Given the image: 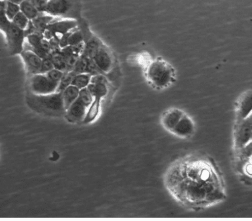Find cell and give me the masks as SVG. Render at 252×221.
I'll return each mask as SVG.
<instances>
[{
  "label": "cell",
  "mask_w": 252,
  "mask_h": 221,
  "mask_svg": "<svg viewBox=\"0 0 252 221\" xmlns=\"http://www.w3.org/2000/svg\"><path fill=\"white\" fill-rule=\"evenodd\" d=\"M165 185L185 208L200 210L225 199L223 179L211 158L193 154L177 159L167 169Z\"/></svg>",
  "instance_id": "cell-1"
},
{
  "label": "cell",
  "mask_w": 252,
  "mask_h": 221,
  "mask_svg": "<svg viewBox=\"0 0 252 221\" xmlns=\"http://www.w3.org/2000/svg\"><path fill=\"white\" fill-rule=\"evenodd\" d=\"M26 101L32 110L43 115L61 116H65L66 114L62 93L36 95L29 92L26 97Z\"/></svg>",
  "instance_id": "cell-2"
},
{
  "label": "cell",
  "mask_w": 252,
  "mask_h": 221,
  "mask_svg": "<svg viewBox=\"0 0 252 221\" xmlns=\"http://www.w3.org/2000/svg\"><path fill=\"white\" fill-rule=\"evenodd\" d=\"M0 28L5 33L9 54L21 55L25 49V30L20 29L12 21H10L1 8L0 11Z\"/></svg>",
  "instance_id": "cell-3"
},
{
  "label": "cell",
  "mask_w": 252,
  "mask_h": 221,
  "mask_svg": "<svg viewBox=\"0 0 252 221\" xmlns=\"http://www.w3.org/2000/svg\"><path fill=\"white\" fill-rule=\"evenodd\" d=\"M174 70L163 59H155L148 65L147 78L158 89L167 88L173 82Z\"/></svg>",
  "instance_id": "cell-4"
},
{
  "label": "cell",
  "mask_w": 252,
  "mask_h": 221,
  "mask_svg": "<svg viewBox=\"0 0 252 221\" xmlns=\"http://www.w3.org/2000/svg\"><path fill=\"white\" fill-rule=\"evenodd\" d=\"M44 13L60 19H81V5L79 0H50Z\"/></svg>",
  "instance_id": "cell-5"
},
{
  "label": "cell",
  "mask_w": 252,
  "mask_h": 221,
  "mask_svg": "<svg viewBox=\"0 0 252 221\" xmlns=\"http://www.w3.org/2000/svg\"><path fill=\"white\" fill-rule=\"evenodd\" d=\"M94 100V96L89 92L88 88L81 90L78 98L66 110L65 114L66 120L72 123L83 121L88 108Z\"/></svg>",
  "instance_id": "cell-6"
},
{
  "label": "cell",
  "mask_w": 252,
  "mask_h": 221,
  "mask_svg": "<svg viewBox=\"0 0 252 221\" xmlns=\"http://www.w3.org/2000/svg\"><path fill=\"white\" fill-rule=\"evenodd\" d=\"M78 27V21L76 20L55 18L54 21L49 24L47 27L46 31L43 33V36L48 40L53 37L60 40L63 35L77 29Z\"/></svg>",
  "instance_id": "cell-7"
},
{
  "label": "cell",
  "mask_w": 252,
  "mask_h": 221,
  "mask_svg": "<svg viewBox=\"0 0 252 221\" xmlns=\"http://www.w3.org/2000/svg\"><path fill=\"white\" fill-rule=\"evenodd\" d=\"M58 83L53 82L46 74L32 75L29 87L31 92L36 95H48L57 92Z\"/></svg>",
  "instance_id": "cell-8"
},
{
  "label": "cell",
  "mask_w": 252,
  "mask_h": 221,
  "mask_svg": "<svg viewBox=\"0 0 252 221\" xmlns=\"http://www.w3.org/2000/svg\"><path fill=\"white\" fill-rule=\"evenodd\" d=\"M252 141V114L247 118L238 122L234 133V145L240 150Z\"/></svg>",
  "instance_id": "cell-9"
},
{
  "label": "cell",
  "mask_w": 252,
  "mask_h": 221,
  "mask_svg": "<svg viewBox=\"0 0 252 221\" xmlns=\"http://www.w3.org/2000/svg\"><path fill=\"white\" fill-rule=\"evenodd\" d=\"M27 72L31 75L41 74L43 59L33 51L24 49L21 53Z\"/></svg>",
  "instance_id": "cell-10"
},
{
  "label": "cell",
  "mask_w": 252,
  "mask_h": 221,
  "mask_svg": "<svg viewBox=\"0 0 252 221\" xmlns=\"http://www.w3.org/2000/svg\"><path fill=\"white\" fill-rule=\"evenodd\" d=\"M93 60L103 74L109 72L114 64L113 56L109 49L104 44L98 49Z\"/></svg>",
  "instance_id": "cell-11"
},
{
  "label": "cell",
  "mask_w": 252,
  "mask_h": 221,
  "mask_svg": "<svg viewBox=\"0 0 252 221\" xmlns=\"http://www.w3.org/2000/svg\"><path fill=\"white\" fill-rule=\"evenodd\" d=\"M195 130L194 122L193 121L190 116L185 114L183 117L181 118L179 123L171 133L173 135L179 138L186 139V138L190 137L194 133Z\"/></svg>",
  "instance_id": "cell-12"
},
{
  "label": "cell",
  "mask_w": 252,
  "mask_h": 221,
  "mask_svg": "<svg viewBox=\"0 0 252 221\" xmlns=\"http://www.w3.org/2000/svg\"><path fill=\"white\" fill-rule=\"evenodd\" d=\"M252 114V91H248L240 96L236 106L238 122L242 121Z\"/></svg>",
  "instance_id": "cell-13"
},
{
  "label": "cell",
  "mask_w": 252,
  "mask_h": 221,
  "mask_svg": "<svg viewBox=\"0 0 252 221\" xmlns=\"http://www.w3.org/2000/svg\"><path fill=\"white\" fill-rule=\"evenodd\" d=\"M185 114V112L179 108H173L167 110L163 114L161 118L163 127L171 133Z\"/></svg>",
  "instance_id": "cell-14"
},
{
  "label": "cell",
  "mask_w": 252,
  "mask_h": 221,
  "mask_svg": "<svg viewBox=\"0 0 252 221\" xmlns=\"http://www.w3.org/2000/svg\"><path fill=\"white\" fill-rule=\"evenodd\" d=\"M55 18L45 13H40L35 19L32 20V23L39 33H42L46 31L49 24L54 21Z\"/></svg>",
  "instance_id": "cell-15"
},
{
  "label": "cell",
  "mask_w": 252,
  "mask_h": 221,
  "mask_svg": "<svg viewBox=\"0 0 252 221\" xmlns=\"http://www.w3.org/2000/svg\"><path fill=\"white\" fill-rule=\"evenodd\" d=\"M80 90L72 85L63 91L62 92L63 104L66 110H68L74 101H76L80 95Z\"/></svg>",
  "instance_id": "cell-16"
},
{
  "label": "cell",
  "mask_w": 252,
  "mask_h": 221,
  "mask_svg": "<svg viewBox=\"0 0 252 221\" xmlns=\"http://www.w3.org/2000/svg\"><path fill=\"white\" fill-rule=\"evenodd\" d=\"M100 100H101L100 98H94V101L92 102L90 107L88 108L84 119L83 120L84 124L92 123L97 118L100 112Z\"/></svg>",
  "instance_id": "cell-17"
},
{
  "label": "cell",
  "mask_w": 252,
  "mask_h": 221,
  "mask_svg": "<svg viewBox=\"0 0 252 221\" xmlns=\"http://www.w3.org/2000/svg\"><path fill=\"white\" fill-rule=\"evenodd\" d=\"M50 56L52 59L55 68L58 69L64 72H68V64L66 59L61 53V49L58 50L53 51Z\"/></svg>",
  "instance_id": "cell-18"
},
{
  "label": "cell",
  "mask_w": 252,
  "mask_h": 221,
  "mask_svg": "<svg viewBox=\"0 0 252 221\" xmlns=\"http://www.w3.org/2000/svg\"><path fill=\"white\" fill-rule=\"evenodd\" d=\"M1 8L5 11V15L10 21H12L13 18L21 11L20 5L13 2L1 0Z\"/></svg>",
  "instance_id": "cell-19"
},
{
  "label": "cell",
  "mask_w": 252,
  "mask_h": 221,
  "mask_svg": "<svg viewBox=\"0 0 252 221\" xmlns=\"http://www.w3.org/2000/svg\"><path fill=\"white\" fill-rule=\"evenodd\" d=\"M20 7H21V11L29 18L30 21L35 19L40 13L37 8L29 0H25L22 2L20 4Z\"/></svg>",
  "instance_id": "cell-20"
},
{
  "label": "cell",
  "mask_w": 252,
  "mask_h": 221,
  "mask_svg": "<svg viewBox=\"0 0 252 221\" xmlns=\"http://www.w3.org/2000/svg\"><path fill=\"white\" fill-rule=\"evenodd\" d=\"M89 92L91 93L94 98H103L107 95L108 88L107 85L104 84H92L90 83L89 86L87 87Z\"/></svg>",
  "instance_id": "cell-21"
},
{
  "label": "cell",
  "mask_w": 252,
  "mask_h": 221,
  "mask_svg": "<svg viewBox=\"0 0 252 221\" xmlns=\"http://www.w3.org/2000/svg\"><path fill=\"white\" fill-rule=\"evenodd\" d=\"M92 77V75L88 73L76 74L72 81V85L80 90L86 88L91 83Z\"/></svg>",
  "instance_id": "cell-22"
},
{
  "label": "cell",
  "mask_w": 252,
  "mask_h": 221,
  "mask_svg": "<svg viewBox=\"0 0 252 221\" xmlns=\"http://www.w3.org/2000/svg\"><path fill=\"white\" fill-rule=\"evenodd\" d=\"M76 73L74 71L65 72L63 78L59 82L58 88H57V93H62L63 91L66 90L68 87L72 85V81L74 80Z\"/></svg>",
  "instance_id": "cell-23"
},
{
  "label": "cell",
  "mask_w": 252,
  "mask_h": 221,
  "mask_svg": "<svg viewBox=\"0 0 252 221\" xmlns=\"http://www.w3.org/2000/svg\"><path fill=\"white\" fill-rule=\"evenodd\" d=\"M74 30L72 34L69 37V45L74 46V45L80 44V43L84 42V34L82 29L79 28Z\"/></svg>",
  "instance_id": "cell-24"
},
{
  "label": "cell",
  "mask_w": 252,
  "mask_h": 221,
  "mask_svg": "<svg viewBox=\"0 0 252 221\" xmlns=\"http://www.w3.org/2000/svg\"><path fill=\"white\" fill-rule=\"evenodd\" d=\"M30 21H30L29 18L21 11H20L19 13L13 18V19L12 20V22H13L16 26H17L20 29L23 30L27 29Z\"/></svg>",
  "instance_id": "cell-25"
},
{
  "label": "cell",
  "mask_w": 252,
  "mask_h": 221,
  "mask_svg": "<svg viewBox=\"0 0 252 221\" xmlns=\"http://www.w3.org/2000/svg\"><path fill=\"white\" fill-rule=\"evenodd\" d=\"M54 68V64H53L52 59H51L50 55L45 57V58L43 59L41 74H47L49 71Z\"/></svg>",
  "instance_id": "cell-26"
},
{
  "label": "cell",
  "mask_w": 252,
  "mask_h": 221,
  "mask_svg": "<svg viewBox=\"0 0 252 221\" xmlns=\"http://www.w3.org/2000/svg\"><path fill=\"white\" fill-rule=\"evenodd\" d=\"M64 73L65 72H63V71L58 70V69L54 68L49 71L46 74L47 76L49 77V78L52 80L53 82L59 84L61 79H62L63 76H64Z\"/></svg>",
  "instance_id": "cell-27"
},
{
  "label": "cell",
  "mask_w": 252,
  "mask_h": 221,
  "mask_svg": "<svg viewBox=\"0 0 252 221\" xmlns=\"http://www.w3.org/2000/svg\"><path fill=\"white\" fill-rule=\"evenodd\" d=\"M40 13H44L45 8L50 0H29Z\"/></svg>",
  "instance_id": "cell-28"
},
{
  "label": "cell",
  "mask_w": 252,
  "mask_h": 221,
  "mask_svg": "<svg viewBox=\"0 0 252 221\" xmlns=\"http://www.w3.org/2000/svg\"><path fill=\"white\" fill-rule=\"evenodd\" d=\"M91 83L92 84H104L107 85V80L105 77L102 74L94 75L92 76V80H91Z\"/></svg>",
  "instance_id": "cell-29"
},
{
  "label": "cell",
  "mask_w": 252,
  "mask_h": 221,
  "mask_svg": "<svg viewBox=\"0 0 252 221\" xmlns=\"http://www.w3.org/2000/svg\"><path fill=\"white\" fill-rule=\"evenodd\" d=\"M6 1L13 2V3H17L20 5V4H21L22 2L25 1V0H6Z\"/></svg>",
  "instance_id": "cell-30"
}]
</instances>
